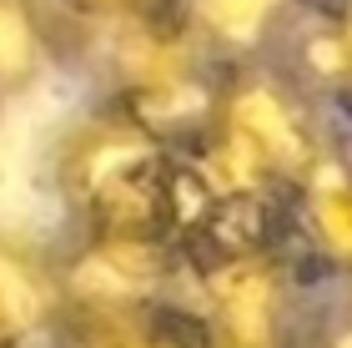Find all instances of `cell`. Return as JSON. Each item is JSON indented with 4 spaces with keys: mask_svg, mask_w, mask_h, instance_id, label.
Returning a JSON list of instances; mask_svg holds the SVG:
<instances>
[{
    "mask_svg": "<svg viewBox=\"0 0 352 348\" xmlns=\"http://www.w3.org/2000/svg\"><path fill=\"white\" fill-rule=\"evenodd\" d=\"M60 187L91 237L176 243L186 232V172L131 116H101L60 147Z\"/></svg>",
    "mask_w": 352,
    "mask_h": 348,
    "instance_id": "cell-1",
    "label": "cell"
},
{
    "mask_svg": "<svg viewBox=\"0 0 352 348\" xmlns=\"http://www.w3.org/2000/svg\"><path fill=\"white\" fill-rule=\"evenodd\" d=\"M317 167V141L292 86L247 71L227 81L206 121V182L227 202H257L277 187L307 182Z\"/></svg>",
    "mask_w": 352,
    "mask_h": 348,
    "instance_id": "cell-2",
    "label": "cell"
},
{
    "mask_svg": "<svg viewBox=\"0 0 352 348\" xmlns=\"http://www.w3.org/2000/svg\"><path fill=\"white\" fill-rule=\"evenodd\" d=\"M206 323L217 348H277L287 288L267 247H227L201 267Z\"/></svg>",
    "mask_w": 352,
    "mask_h": 348,
    "instance_id": "cell-3",
    "label": "cell"
},
{
    "mask_svg": "<svg viewBox=\"0 0 352 348\" xmlns=\"http://www.w3.org/2000/svg\"><path fill=\"white\" fill-rule=\"evenodd\" d=\"M56 348H201L182 318L166 308H116V313H60L51 323Z\"/></svg>",
    "mask_w": 352,
    "mask_h": 348,
    "instance_id": "cell-4",
    "label": "cell"
},
{
    "mask_svg": "<svg viewBox=\"0 0 352 348\" xmlns=\"http://www.w3.org/2000/svg\"><path fill=\"white\" fill-rule=\"evenodd\" d=\"M0 313L10 318L15 338L51 328L60 318V273L36 247L0 237Z\"/></svg>",
    "mask_w": 352,
    "mask_h": 348,
    "instance_id": "cell-5",
    "label": "cell"
},
{
    "mask_svg": "<svg viewBox=\"0 0 352 348\" xmlns=\"http://www.w3.org/2000/svg\"><path fill=\"white\" fill-rule=\"evenodd\" d=\"M171 10L201 51L242 56V51H257L277 30L287 0H176Z\"/></svg>",
    "mask_w": 352,
    "mask_h": 348,
    "instance_id": "cell-6",
    "label": "cell"
},
{
    "mask_svg": "<svg viewBox=\"0 0 352 348\" xmlns=\"http://www.w3.org/2000/svg\"><path fill=\"white\" fill-rule=\"evenodd\" d=\"M51 61V21L41 0H0V101L36 86Z\"/></svg>",
    "mask_w": 352,
    "mask_h": 348,
    "instance_id": "cell-7",
    "label": "cell"
},
{
    "mask_svg": "<svg viewBox=\"0 0 352 348\" xmlns=\"http://www.w3.org/2000/svg\"><path fill=\"white\" fill-rule=\"evenodd\" d=\"M312 217H317V232L327 237V247L338 252L342 263H352V187H327L317 192L312 202Z\"/></svg>",
    "mask_w": 352,
    "mask_h": 348,
    "instance_id": "cell-8",
    "label": "cell"
},
{
    "mask_svg": "<svg viewBox=\"0 0 352 348\" xmlns=\"http://www.w3.org/2000/svg\"><path fill=\"white\" fill-rule=\"evenodd\" d=\"M66 10L86 15V21H106V25H121V21H136V15H156V10H171L176 0H60Z\"/></svg>",
    "mask_w": 352,
    "mask_h": 348,
    "instance_id": "cell-9",
    "label": "cell"
},
{
    "mask_svg": "<svg viewBox=\"0 0 352 348\" xmlns=\"http://www.w3.org/2000/svg\"><path fill=\"white\" fill-rule=\"evenodd\" d=\"M338 51H342V66L352 71V10H347V21L338 25Z\"/></svg>",
    "mask_w": 352,
    "mask_h": 348,
    "instance_id": "cell-10",
    "label": "cell"
},
{
    "mask_svg": "<svg viewBox=\"0 0 352 348\" xmlns=\"http://www.w3.org/2000/svg\"><path fill=\"white\" fill-rule=\"evenodd\" d=\"M332 348H352V328H342V334L332 338Z\"/></svg>",
    "mask_w": 352,
    "mask_h": 348,
    "instance_id": "cell-11",
    "label": "cell"
}]
</instances>
